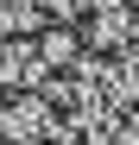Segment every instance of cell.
Listing matches in <instances>:
<instances>
[{"mask_svg": "<svg viewBox=\"0 0 139 145\" xmlns=\"http://www.w3.org/2000/svg\"><path fill=\"white\" fill-rule=\"evenodd\" d=\"M44 126H51V101H38V95H7L0 101V145H32Z\"/></svg>", "mask_w": 139, "mask_h": 145, "instance_id": "obj_1", "label": "cell"}, {"mask_svg": "<svg viewBox=\"0 0 139 145\" xmlns=\"http://www.w3.org/2000/svg\"><path fill=\"white\" fill-rule=\"evenodd\" d=\"M19 7H26V13H76L82 0H19Z\"/></svg>", "mask_w": 139, "mask_h": 145, "instance_id": "obj_2", "label": "cell"}]
</instances>
